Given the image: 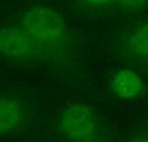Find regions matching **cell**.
<instances>
[{"label":"cell","instance_id":"3","mask_svg":"<svg viewBox=\"0 0 148 142\" xmlns=\"http://www.w3.org/2000/svg\"><path fill=\"white\" fill-rule=\"evenodd\" d=\"M33 40L25 29L5 27L0 33V50L7 57H25L31 53Z\"/></svg>","mask_w":148,"mask_h":142},{"label":"cell","instance_id":"5","mask_svg":"<svg viewBox=\"0 0 148 142\" xmlns=\"http://www.w3.org/2000/svg\"><path fill=\"white\" fill-rule=\"evenodd\" d=\"M20 104L11 98H2L0 103V132L8 134L16 128L22 119Z\"/></svg>","mask_w":148,"mask_h":142},{"label":"cell","instance_id":"4","mask_svg":"<svg viewBox=\"0 0 148 142\" xmlns=\"http://www.w3.org/2000/svg\"><path fill=\"white\" fill-rule=\"evenodd\" d=\"M111 87L117 96L125 99L138 97L143 90V82L140 76L130 69L119 70L113 76Z\"/></svg>","mask_w":148,"mask_h":142},{"label":"cell","instance_id":"1","mask_svg":"<svg viewBox=\"0 0 148 142\" xmlns=\"http://www.w3.org/2000/svg\"><path fill=\"white\" fill-rule=\"evenodd\" d=\"M23 25L33 40L44 43L59 41L66 33L62 16L53 9L43 5L30 7L23 17Z\"/></svg>","mask_w":148,"mask_h":142},{"label":"cell","instance_id":"8","mask_svg":"<svg viewBox=\"0 0 148 142\" xmlns=\"http://www.w3.org/2000/svg\"><path fill=\"white\" fill-rule=\"evenodd\" d=\"M88 3L95 5H104L109 3L111 0H85Z\"/></svg>","mask_w":148,"mask_h":142},{"label":"cell","instance_id":"9","mask_svg":"<svg viewBox=\"0 0 148 142\" xmlns=\"http://www.w3.org/2000/svg\"><path fill=\"white\" fill-rule=\"evenodd\" d=\"M132 142H148V139L147 138H139L134 140Z\"/></svg>","mask_w":148,"mask_h":142},{"label":"cell","instance_id":"6","mask_svg":"<svg viewBox=\"0 0 148 142\" xmlns=\"http://www.w3.org/2000/svg\"><path fill=\"white\" fill-rule=\"evenodd\" d=\"M131 45L137 54L148 56V23L141 26L134 33L132 37Z\"/></svg>","mask_w":148,"mask_h":142},{"label":"cell","instance_id":"7","mask_svg":"<svg viewBox=\"0 0 148 142\" xmlns=\"http://www.w3.org/2000/svg\"><path fill=\"white\" fill-rule=\"evenodd\" d=\"M123 7L128 9H140L147 4L148 0H117Z\"/></svg>","mask_w":148,"mask_h":142},{"label":"cell","instance_id":"2","mask_svg":"<svg viewBox=\"0 0 148 142\" xmlns=\"http://www.w3.org/2000/svg\"><path fill=\"white\" fill-rule=\"evenodd\" d=\"M61 128L72 141L88 142L94 137L96 129L93 113L84 104H70L62 113Z\"/></svg>","mask_w":148,"mask_h":142}]
</instances>
